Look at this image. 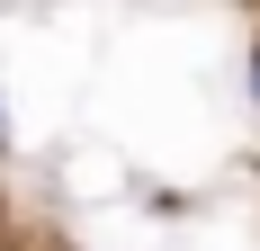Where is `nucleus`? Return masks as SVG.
Here are the masks:
<instances>
[{
	"mask_svg": "<svg viewBox=\"0 0 260 251\" xmlns=\"http://www.w3.org/2000/svg\"><path fill=\"white\" fill-rule=\"evenodd\" d=\"M251 108H260V45H251Z\"/></svg>",
	"mask_w": 260,
	"mask_h": 251,
	"instance_id": "nucleus-2",
	"label": "nucleus"
},
{
	"mask_svg": "<svg viewBox=\"0 0 260 251\" xmlns=\"http://www.w3.org/2000/svg\"><path fill=\"white\" fill-rule=\"evenodd\" d=\"M0 233H9V198H0Z\"/></svg>",
	"mask_w": 260,
	"mask_h": 251,
	"instance_id": "nucleus-3",
	"label": "nucleus"
},
{
	"mask_svg": "<svg viewBox=\"0 0 260 251\" xmlns=\"http://www.w3.org/2000/svg\"><path fill=\"white\" fill-rule=\"evenodd\" d=\"M0 152H9V90H0Z\"/></svg>",
	"mask_w": 260,
	"mask_h": 251,
	"instance_id": "nucleus-1",
	"label": "nucleus"
}]
</instances>
